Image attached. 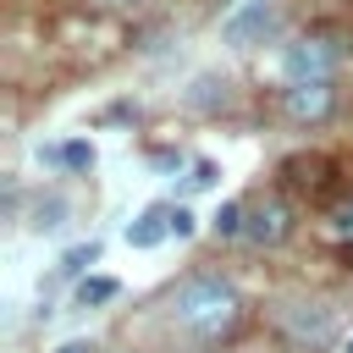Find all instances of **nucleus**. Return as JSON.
I'll return each instance as SVG.
<instances>
[{
    "label": "nucleus",
    "instance_id": "6ab92c4d",
    "mask_svg": "<svg viewBox=\"0 0 353 353\" xmlns=\"http://www.w3.org/2000/svg\"><path fill=\"white\" fill-rule=\"evenodd\" d=\"M105 6H127V0H105Z\"/></svg>",
    "mask_w": 353,
    "mask_h": 353
},
{
    "label": "nucleus",
    "instance_id": "a211bd4d",
    "mask_svg": "<svg viewBox=\"0 0 353 353\" xmlns=\"http://www.w3.org/2000/svg\"><path fill=\"white\" fill-rule=\"evenodd\" d=\"M55 353H99V347H94V342H88V336H72V342H61V347H55Z\"/></svg>",
    "mask_w": 353,
    "mask_h": 353
},
{
    "label": "nucleus",
    "instance_id": "9d476101",
    "mask_svg": "<svg viewBox=\"0 0 353 353\" xmlns=\"http://www.w3.org/2000/svg\"><path fill=\"white\" fill-rule=\"evenodd\" d=\"M243 221H248V204H221L215 221H210V232H215L221 243H232V237H243Z\"/></svg>",
    "mask_w": 353,
    "mask_h": 353
},
{
    "label": "nucleus",
    "instance_id": "f03ea898",
    "mask_svg": "<svg viewBox=\"0 0 353 353\" xmlns=\"http://www.w3.org/2000/svg\"><path fill=\"white\" fill-rule=\"evenodd\" d=\"M276 331H281L298 353H320V347L336 342V331H342V309H336V298L298 292V298H281V303H276Z\"/></svg>",
    "mask_w": 353,
    "mask_h": 353
},
{
    "label": "nucleus",
    "instance_id": "2eb2a0df",
    "mask_svg": "<svg viewBox=\"0 0 353 353\" xmlns=\"http://www.w3.org/2000/svg\"><path fill=\"white\" fill-rule=\"evenodd\" d=\"M331 232H336V237H353V193L331 210Z\"/></svg>",
    "mask_w": 353,
    "mask_h": 353
},
{
    "label": "nucleus",
    "instance_id": "9b49d317",
    "mask_svg": "<svg viewBox=\"0 0 353 353\" xmlns=\"http://www.w3.org/2000/svg\"><path fill=\"white\" fill-rule=\"evenodd\" d=\"M88 265H99V243H94V237H88V243H77V248H66V259H61V270H55V276H61V281H72V276H83Z\"/></svg>",
    "mask_w": 353,
    "mask_h": 353
},
{
    "label": "nucleus",
    "instance_id": "423d86ee",
    "mask_svg": "<svg viewBox=\"0 0 353 353\" xmlns=\"http://www.w3.org/2000/svg\"><path fill=\"white\" fill-rule=\"evenodd\" d=\"M287 232H292V210H287L281 199H259V204H248L243 243H254V248H276Z\"/></svg>",
    "mask_w": 353,
    "mask_h": 353
},
{
    "label": "nucleus",
    "instance_id": "ddd939ff",
    "mask_svg": "<svg viewBox=\"0 0 353 353\" xmlns=\"http://www.w3.org/2000/svg\"><path fill=\"white\" fill-rule=\"evenodd\" d=\"M61 165H66V171H94V143H88V138L61 143Z\"/></svg>",
    "mask_w": 353,
    "mask_h": 353
},
{
    "label": "nucleus",
    "instance_id": "aec40b11",
    "mask_svg": "<svg viewBox=\"0 0 353 353\" xmlns=\"http://www.w3.org/2000/svg\"><path fill=\"white\" fill-rule=\"evenodd\" d=\"M342 353H353V342H347V347H342Z\"/></svg>",
    "mask_w": 353,
    "mask_h": 353
},
{
    "label": "nucleus",
    "instance_id": "0eeeda50",
    "mask_svg": "<svg viewBox=\"0 0 353 353\" xmlns=\"http://www.w3.org/2000/svg\"><path fill=\"white\" fill-rule=\"evenodd\" d=\"M171 215H176V204H165V199L143 204V210L127 221V248H154V243H165V237H171Z\"/></svg>",
    "mask_w": 353,
    "mask_h": 353
},
{
    "label": "nucleus",
    "instance_id": "39448f33",
    "mask_svg": "<svg viewBox=\"0 0 353 353\" xmlns=\"http://www.w3.org/2000/svg\"><path fill=\"white\" fill-rule=\"evenodd\" d=\"M281 110H287V121H298V127L325 121V116L336 110V88H331V77H325V83H292V88L281 94Z\"/></svg>",
    "mask_w": 353,
    "mask_h": 353
},
{
    "label": "nucleus",
    "instance_id": "f3484780",
    "mask_svg": "<svg viewBox=\"0 0 353 353\" xmlns=\"http://www.w3.org/2000/svg\"><path fill=\"white\" fill-rule=\"evenodd\" d=\"M176 165H182V149H160L154 154V171H176Z\"/></svg>",
    "mask_w": 353,
    "mask_h": 353
},
{
    "label": "nucleus",
    "instance_id": "f8f14e48",
    "mask_svg": "<svg viewBox=\"0 0 353 353\" xmlns=\"http://www.w3.org/2000/svg\"><path fill=\"white\" fill-rule=\"evenodd\" d=\"M61 226H66V199H44V204L33 210V232H50V237H55Z\"/></svg>",
    "mask_w": 353,
    "mask_h": 353
},
{
    "label": "nucleus",
    "instance_id": "6e6552de",
    "mask_svg": "<svg viewBox=\"0 0 353 353\" xmlns=\"http://www.w3.org/2000/svg\"><path fill=\"white\" fill-rule=\"evenodd\" d=\"M193 110H215V105H226V77H215V72H204V77H193V88L182 94Z\"/></svg>",
    "mask_w": 353,
    "mask_h": 353
},
{
    "label": "nucleus",
    "instance_id": "dca6fc26",
    "mask_svg": "<svg viewBox=\"0 0 353 353\" xmlns=\"http://www.w3.org/2000/svg\"><path fill=\"white\" fill-rule=\"evenodd\" d=\"M193 226H199V215H193L188 204H176V215H171V237H193Z\"/></svg>",
    "mask_w": 353,
    "mask_h": 353
},
{
    "label": "nucleus",
    "instance_id": "1a4fd4ad",
    "mask_svg": "<svg viewBox=\"0 0 353 353\" xmlns=\"http://www.w3.org/2000/svg\"><path fill=\"white\" fill-rule=\"evenodd\" d=\"M116 292H121L116 276H83V281H77V309H99V303H110Z\"/></svg>",
    "mask_w": 353,
    "mask_h": 353
},
{
    "label": "nucleus",
    "instance_id": "20e7f679",
    "mask_svg": "<svg viewBox=\"0 0 353 353\" xmlns=\"http://www.w3.org/2000/svg\"><path fill=\"white\" fill-rule=\"evenodd\" d=\"M270 28H276V0H243L237 11L221 17V44L226 50H254V44H265Z\"/></svg>",
    "mask_w": 353,
    "mask_h": 353
},
{
    "label": "nucleus",
    "instance_id": "4468645a",
    "mask_svg": "<svg viewBox=\"0 0 353 353\" xmlns=\"http://www.w3.org/2000/svg\"><path fill=\"white\" fill-rule=\"evenodd\" d=\"M215 182H221V165H215V160H193V171H188L182 188H188V193H204V188H215Z\"/></svg>",
    "mask_w": 353,
    "mask_h": 353
},
{
    "label": "nucleus",
    "instance_id": "f257e3e1",
    "mask_svg": "<svg viewBox=\"0 0 353 353\" xmlns=\"http://www.w3.org/2000/svg\"><path fill=\"white\" fill-rule=\"evenodd\" d=\"M165 320L171 331H182L188 342H221L237 331L243 320V298L221 270H193L165 292Z\"/></svg>",
    "mask_w": 353,
    "mask_h": 353
},
{
    "label": "nucleus",
    "instance_id": "7ed1b4c3",
    "mask_svg": "<svg viewBox=\"0 0 353 353\" xmlns=\"http://www.w3.org/2000/svg\"><path fill=\"white\" fill-rule=\"evenodd\" d=\"M336 61H342V50L325 33H309V39H298V44L281 50V77L287 83H325L336 72Z\"/></svg>",
    "mask_w": 353,
    "mask_h": 353
}]
</instances>
